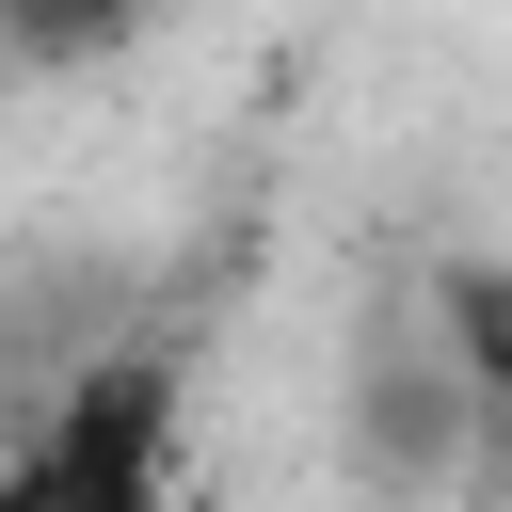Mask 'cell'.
Listing matches in <instances>:
<instances>
[{"mask_svg":"<svg viewBox=\"0 0 512 512\" xmlns=\"http://www.w3.org/2000/svg\"><path fill=\"white\" fill-rule=\"evenodd\" d=\"M160 0H0V48H32V64H80V48H128Z\"/></svg>","mask_w":512,"mask_h":512,"instance_id":"obj_4","label":"cell"},{"mask_svg":"<svg viewBox=\"0 0 512 512\" xmlns=\"http://www.w3.org/2000/svg\"><path fill=\"white\" fill-rule=\"evenodd\" d=\"M352 464L368 480H464L480 464V384H464L432 304L368 320V352H352Z\"/></svg>","mask_w":512,"mask_h":512,"instance_id":"obj_2","label":"cell"},{"mask_svg":"<svg viewBox=\"0 0 512 512\" xmlns=\"http://www.w3.org/2000/svg\"><path fill=\"white\" fill-rule=\"evenodd\" d=\"M432 320L480 384V464H512V256H448L432 272Z\"/></svg>","mask_w":512,"mask_h":512,"instance_id":"obj_3","label":"cell"},{"mask_svg":"<svg viewBox=\"0 0 512 512\" xmlns=\"http://www.w3.org/2000/svg\"><path fill=\"white\" fill-rule=\"evenodd\" d=\"M0 512H176V352H80L0 432Z\"/></svg>","mask_w":512,"mask_h":512,"instance_id":"obj_1","label":"cell"}]
</instances>
